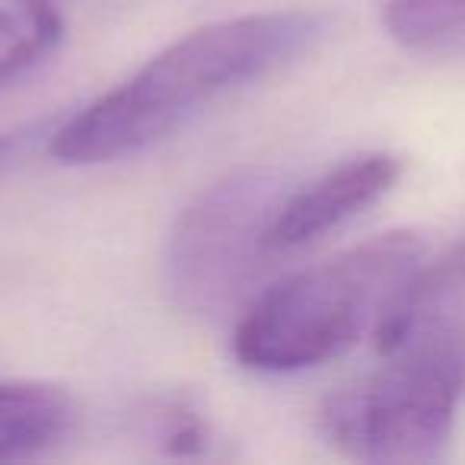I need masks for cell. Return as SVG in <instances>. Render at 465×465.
I'll return each mask as SVG.
<instances>
[{
    "label": "cell",
    "instance_id": "obj_5",
    "mask_svg": "<svg viewBox=\"0 0 465 465\" xmlns=\"http://www.w3.org/2000/svg\"><path fill=\"white\" fill-rule=\"evenodd\" d=\"M401 173H405L401 156L389 150H367L335 163L303 185L287 188L268 223L265 242L272 255L278 259L300 252L348 226L351 220L380 204L401 179Z\"/></svg>",
    "mask_w": 465,
    "mask_h": 465
},
{
    "label": "cell",
    "instance_id": "obj_10",
    "mask_svg": "<svg viewBox=\"0 0 465 465\" xmlns=\"http://www.w3.org/2000/svg\"><path fill=\"white\" fill-rule=\"evenodd\" d=\"M150 440L163 456H204L211 450V424L188 399H163L150 408Z\"/></svg>",
    "mask_w": 465,
    "mask_h": 465
},
{
    "label": "cell",
    "instance_id": "obj_2",
    "mask_svg": "<svg viewBox=\"0 0 465 465\" xmlns=\"http://www.w3.org/2000/svg\"><path fill=\"white\" fill-rule=\"evenodd\" d=\"M424 252L418 232L389 230L274 281L232 329V357L242 370L268 376L335 361L367 331L373 335Z\"/></svg>",
    "mask_w": 465,
    "mask_h": 465
},
{
    "label": "cell",
    "instance_id": "obj_6",
    "mask_svg": "<svg viewBox=\"0 0 465 465\" xmlns=\"http://www.w3.org/2000/svg\"><path fill=\"white\" fill-rule=\"evenodd\" d=\"M465 331V232L433 262H420L376 325V351L392 354L427 335Z\"/></svg>",
    "mask_w": 465,
    "mask_h": 465
},
{
    "label": "cell",
    "instance_id": "obj_1",
    "mask_svg": "<svg viewBox=\"0 0 465 465\" xmlns=\"http://www.w3.org/2000/svg\"><path fill=\"white\" fill-rule=\"evenodd\" d=\"M329 33L316 10H268L198 26L48 134L61 166H103L143 153L230 93L272 77Z\"/></svg>",
    "mask_w": 465,
    "mask_h": 465
},
{
    "label": "cell",
    "instance_id": "obj_8",
    "mask_svg": "<svg viewBox=\"0 0 465 465\" xmlns=\"http://www.w3.org/2000/svg\"><path fill=\"white\" fill-rule=\"evenodd\" d=\"M64 39V16L52 0H14L0 7V93L45 64Z\"/></svg>",
    "mask_w": 465,
    "mask_h": 465
},
{
    "label": "cell",
    "instance_id": "obj_9",
    "mask_svg": "<svg viewBox=\"0 0 465 465\" xmlns=\"http://www.w3.org/2000/svg\"><path fill=\"white\" fill-rule=\"evenodd\" d=\"M382 29L408 52H433L465 35V0H386Z\"/></svg>",
    "mask_w": 465,
    "mask_h": 465
},
{
    "label": "cell",
    "instance_id": "obj_7",
    "mask_svg": "<svg viewBox=\"0 0 465 465\" xmlns=\"http://www.w3.org/2000/svg\"><path fill=\"white\" fill-rule=\"evenodd\" d=\"M74 427L67 389L39 380L0 382V462L54 450Z\"/></svg>",
    "mask_w": 465,
    "mask_h": 465
},
{
    "label": "cell",
    "instance_id": "obj_4",
    "mask_svg": "<svg viewBox=\"0 0 465 465\" xmlns=\"http://www.w3.org/2000/svg\"><path fill=\"white\" fill-rule=\"evenodd\" d=\"M287 188L281 169L240 166L182 207L163 252V281L179 310L220 316L246 297L274 262L265 236Z\"/></svg>",
    "mask_w": 465,
    "mask_h": 465
},
{
    "label": "cell",
    "instance_id": "obj_11",
    "mask_svg": "<svg viewBox=\"0 0 465 465\" xmlns=\"http://www.w3.org/2000/svg\"><path fill=\"white\" fill-rule=\"evenodd\" d=\"M39 137V128H23V131H0V166H7L10 160L23 153L26 147H33V141Z\"/></svg>",
    "mask_w": 465,
    "mask_h": 465
},
{
    "label": "cell",
    "instance_id": "obj_3",
    "mask_svg": "<svg viewBox=\"0 0 465 465\" xmlns=\"http://www.w3.org/2000/svg\"><path fill=\"white\" fill-rule=\"evenodd\" d=\"M462 399L465 331L427 335L325 395L316 427L331 452L354 462H433L450 446Z\"/></svg>",
    "mask_w": 465,
    "mask_h": 465
}]
</instances>
